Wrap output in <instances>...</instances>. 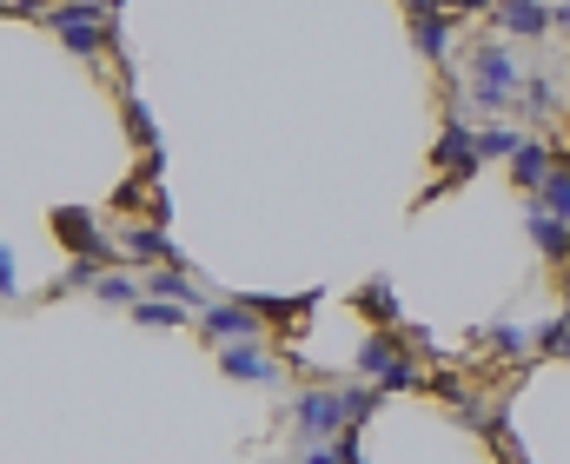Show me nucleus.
<instances>
[{
	"instance_id": "2eb2a0df",
	"label": "nucleus",
	"mask_w": 570,
	"mask_h": 464,
	"mask_svg": "<svg viewBox=\"0 0 570 464\" xmlns=\"http://www.w3.org/2000/svg\"><path fill=\"white\" fill-rule=\"evenodd\" d=\"M94 293H100L107 306H146V279H127L120 266H114V273H107V279L94 286Z\"/></svg>"
},
{
	"instance_id": "6ab92c4d",
	"label": "nucleus",
	"mask_w": 570,
	"mask_h": 464,
	"mask_svg": "<svg viewBox=\"0 0 570 464\" xmlns=\"http://www.w3.org/2000/svg\"><path fill=\"white\" fill-rule=\"evenodd\" d=\"M484 345L504 352V358H518V352L531 345V332H518V325H484Z\"/></svg>"
},
{
	"instance_id": "f3484780",
	"label": "nucleus",
	"mask_w": 570,
	"mask_h": 464,
	"mask_svg": "<svg viewBox=\"0 0 570 464\" xmlns=\"http://www.w3.org/2000/svg\"><path fill=\"white\" fill-rule=\"evenodd\" d=\"M518 107H524L531 120H544V113H558V80H544V73H538V80H524V100H518Z\"/></svg>"
},
{
	"instance_id": "1a4fd4ad",
	"label": "nucleus",
	"mask_w": 570,
	"mask_h": 464,
	"mask_svg": "<svg viewBox=\"0 0 570 464\" xmlns=\"http://www.w3.org/2000/svg\"><path fill=\"white\" fill-rule=\"evenodd\" d=\"M219 365H226V378H239V385H279V365H273L259 345H226Z\"/></svg>"
},
{
	"instance_id": "20e7f679",
	"label": "nucleus",
	"mask_w": 570,
	"mask_h": 464,
	"mask_svg": "<svg viewBox=\"0 0 570 464\" xmlns=\"http://www.w3.org/2000/svg\"><path fill=\"white\" fill-rule=\"evenodd\" d=\"M199 332L226 352V345H253L259 338V312L246 306V299H219V306L199 312Z\"/></svg>"
},
{
	"instance_id": "4468645a",
	"label": "nucleus",
	"mask_w": 570,
	"mask_h": 464,
	"mask_svg": "<svg viewBox=\"0 0 570 464\" xmlns=\"http://www.w3.org/2000/svg\"><path fill=\"white\" fill-rule=\"evenodd\" d=\"M524 140H531V134H518L511 120H491V127H478V154H484V159H511Z\"/></svg>"
},
{
	"instance_id": "4be33fe9",
	"label": "nucleus",
	"mask_w": 570,
	"mask_h": 464,
	"mask_svg": "<svg viewBox=\"0 0 570 464\" xmlns=\"http://www.w3.org/2000/svg\"><path fill=\"white\" fill-rule=\"evenodd\" d=\"M292 464H345V452H338V445H312L305 458H292Z\"/></svg>"
},
{
	"instance_id": "423d86ee",
	"label": "nucleus",
	"mask_w": 570,
	"mask_h": 464,
	"mask_svg": "<svg viewBox=\"0 0 570 464\" xmlns=\"http://www.w3.org/2000/svg\"><path fill=\"white\" fill-rule=\"evenodd\" d=\"M438 172L444 179H464V172H478L484 154H478V127H464V120H444V134H438Z\"/></svg>"
},
{
	"instance_id": "9b49d317",
	"label": "nucleus",
	"mask_w": 570,
	"mask_h": 464,
	"mask_svg": "<svg viewBox=\"0 0 570 464\" xmlns=\"http://www.w3.org/2000/svg\"><path fill=\"white\" fill-rule=\"evenodd\" d=\"M146 299H166V306H179V312H206V306H199V293H193V279H186L179 266L146 273Z\"/></svg>"
},
{
	"instance_id": "f257e3e1",
	"label": "nucleus",
	"mask_w": 570,
	"mask_h": 464,
	"mask_svg": "<svg viewBox=\"0 0 570 464\" xmlns=\"http://www.w3.org/2000/svg\"><path fill=\"white\" fill-rule=\"evenodd\" d=\"M292 432L305 438V452H312V445H338V438L352 432V398H345V385H312V392H298V398H292Z\"/></svg>"
},
{
	"instance_id": "0eeeda50",
	"label": "nucleus",
	"mask_w": 570,
	"mask_h": 464,
	"mask_svg": "<svg viewBox=\"0 0 570 464\" xmlns=\"http://www.w3.org/2000/svg\"><path fill=\"white\" fill-rule=\"evenodd\" d=\"M524 233H531V246H538L551 266H570V226H564V219H551L538 199L524 206Z\"/></svg>"
},
{
	"instance_id": "9d476101",
	"label": "nucleus",
	"mask_w": 570,
	"mask_h": 464,
	"mask_svg": "<svg viewBox=\"0 0 570 464\" xmlns=\"http://www.w3.org/2000/svg\"><path fill=\"white\" fill-rule=\"evenodd\" d=\"M551 172H558V159H551V147H544V140H524V147L511 154V179H518V186H524L531 199H538V192L551 186Z\"/></svg>"
},
{
	"instance_id": "f03ea898",
	"label": "nucleus",
	"mask_w": 570,
	"mask_h": 464,
	"mask_svg": "<svg viewBox=\"0 0 570 464\" xmlns=\"http://www.w3.org/2000/svg\"><path fill=\"white\" fill-rule=\"evenodd\" d=\"M358 378L379 385V392H412V385H419V365H412V352H405L392 332H372V338L358 345Z\"/></svg>"
},
{
	"instance_id": "412c9836",
	"label": "nucleus",
	"mask_w": 570,
	"mask_h": 464,
	"mask_svg": "<svg viewBox=\"0 0 570 464\" xmlns=\"http://www.w3.org/2000/svg\"><path fill=\"white\" fill-rule=\"evenodd\" d=\"M0 293H7V306H13V293H20V273H13V246L0 253Z\"/></svg>"
},
{
	"instance_id": "aec40b11",
	"label": "nucleus",
	"mask_w": 570,
	"mask_h": 464,
	"mask_svg": "<svg viewBox=\"0 0 570 464\" xmlns=\"http://www.w3.org/2000/svg\"><path fill=\"white\" fill-rule=\"evenodd\" d=\"M564 332H570V312H558V318H544V325L531 332V345H538V352H558V345H564Z\"/></svg>"
},
{
	"instance_id": "f8f14e48",
	"label": "nucleus",
	"mask_w": 570,
	"mask_h": 464,
	"mask_svg": "<svg viewBox=\"0 0 570 464\" xmlns=\"http://www.w3.org/2000/svg\"><path fill=\"white\" fill-rule=\"evenodd\" d=\"M120 246H127V253H140V259H153V273H159V266H179V273H186V253H179L166 233H153V226H134V233H120Z\"/></svg>"
},
{
	"instance_id": "5701e85b",
	"label": "nucleus",
	"mask_w": 570,
	"mask_h": 464,
	"mask_svg": "<svg viewBox=\"0 0 570 464\" xmlns=\"http://www.w3.org/2000/svg\"><path fill=\"white\" fill-rule=\"evenodd\" d=\"M558 358H570V332H564V345H558Z\"/></svg>"
},
{
	"instance_id": "6e6552de",
	"label": "nucleus",
	"mask_w": 570,
	"mask_h": 464,
	"mask_svg": "<svg viewBox=\"0 0 570 464\" xmlns=\"http://www.w3.org/2000/svg\"><path fill=\"white\" fill-rule=\"evenodd\" d=\"M451 27H458V13H438V7H412V33H419V53L425 60H451Z\"/></svg>"
},
{
	"instance_id": "39448f33",
	"label": "nucleus",
	"mask_w": 570,
	"mask_h": 464,
	"mask_svg": "<svg viewBox=\"0 0 570 464\" xmlns=\"http://www.w3.org/2000/svg\"><path fill=\"white\" fill-rule=\"evenodd\" d=\"M53 233L73 246V259H100V266H114V239L94 226L87 206H60V213H53Z\"/></svg>"
},
{
	"instance_id": "a211bd4d",
	"label": "nucleus",
	"mask_w": 570,
	"mask_h": 464,
	"mask_svg": "<svg viewBox=\"0 0 570 464\" xmlns=\"http://www.w3.org/2000/svg\"><path fill=\"white\" fill-rule=\"evenodd\" d=\"M538 206H544L551 219H564V226H570V166H558V172H551V186L538 192Z\"/></svg>"
},
{
	"instance_id": "dca6fc26",
	"label": "nucleus",
	"mask_w": 570,
	"mask_h": 464,
	"mask_svg": "<svg viewBox=\"0 0 570 464\" xmlns=\"http://www.w3.org/2000/svg\"><path fill=\"white\" fill-rule=\"evenodd\" d=\"M134 318L140 325H153V332H179V325H199V312H179V306H166V299H146V306H134Z\"/></svg>"
},
{
	"instance_id": "ddd939ff",
	"label": "nucleus",
	"mask_w": 570,
	"mask_h": 464,
	"mask_svg": "<svg viewBox=\"0 0 570 464\" xmlns=\"http://www.w3.org/2000/svg\"><path fill=\"white\" fill-rule=\"evenodd\" d=\"M491 27H504V33H551L558 7H491Z\"/></svg>"
},
{
	"instance_id": "7ed1b4c3",
	"label": "nucleus",
	"mask_w": 570,
	"mask_h": 464,
	"mask_svg": "<svg viewBox=\"0 0 570 464\" xmlns=\"http://www.w3.org/2000/svg\"><path fill=\"white\" fill-rule=\"evenodd\" d=\"M47 20L60 27V40H67L80 60H94V53L107 47V33H114V13H107V7H53Z\"/></svg>"
}]
</instances>
